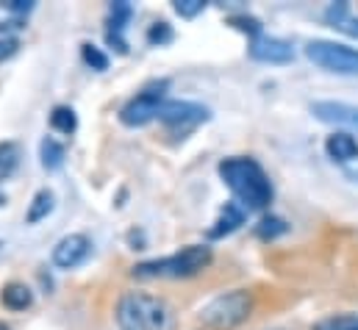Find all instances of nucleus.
<instances>
[{"mask_svg": "<svg viewBox=\"0 0 358 330\" xmlns=\"http://www.w3.org/2000/svg\"><path fill=\"white\" fill-rule=\"evenodd\" d=\"M220 178L225 180V186L234 192L236 203L245 211H262L272 203V183L256 159L248 156L225 159L220 164Z\"/></svg>", "mask_w": 358, "mask_h": 330, "instance_id": "obj_1", "label": "nucleus"}, {"mask_svg": "<svg viewBox=\"0 0 358 330\" xmlns=\"http://www.w3.org/2000/svg\"><path fill=\"white\" fill-rule=\"evenodd\" d=\"M120 330H173L176 314L167 300L148 292H125L117 303Z\"/></svg>", "mask_w": 358, "mask_h": 330, "instance_id": "obj_2", "label": "nucleus"}, {"mask_svg": "<svg viewBox=\"0 0 358 330\" xmlns=\"http://www.w3.org/2000/svg\"><path fill=\"white\" fill-rule=\"evenodd\" d=\"M211 264V248L208 245H186L183 250L167 255V258H156V261H145L134 266L136 278H194L200 275L206 266Z\"/></svg>", "mask_w": 358, "mask_h": 330, "instance_id": "obj_3", "label": "nucleus"}, {"mask_svg": "<svg viewBox=\"0 0 358 330\" xmlns=\"http://www.w3.org/2000/svg\"><path fill=\"white\" fill-rule=\"evenodd\" d=\"M250 311H253V294L245 289H234L206 303L200 311V322L208 330H234L250 317Z\"/></svg>", "mask_w": 358, "mask_h": 330, "instance_id": "obj_4", "label": "nucleus"}, {"mask_svg": "<svg viewBox=\"0 0 358 330\" xmlns=\"http://www.w3.org/2000/svg\"><path fill=\"white\" fill-rule=\"evenodd\" d=\"M308 62H314L320 70L334 76H358V48L331 42V39H311L306 45Z\"/></svg>", "mask_w": 358, "mask_h": 330, "instance_id": "obj_5", "label": "nucleus"}, {"mask_svg": "<svg viewBox=\"0 0 358 330\" xmlns=\"http://www.w3.org/2000/svg\"><path fill=\"white\" fill-rule=\"evenodd\" d=\"M170 81H156L145 86L139 94H134L122 108H120V122L128 128H142L153 120H159V111L164 106V94H167Z\"/></svg>", "mask_w": 358, "mask_h": 330, "instance_id": "obj_6", "label": "nucleus"}, {"mask_svg": "<svg viewBox=\"0 0 358 330\" xmlns=\"http://www.w3.org/2000/svg\"><path fill=\"white\" fill-rule=\"evenodd\" d=\"M208 120H211V111L200 103H192V100H164V106L159 111V122L180 139Z\"/></svg>", "mask_w": 358, "mask_h": 330, "instance_id": "obj_7", "label": "nucleus"}, {"mask_svg": "<svg viewBox=\"0 0 358 330\" xmlns=\"http://www.w3.org/2000/svg\"><path fill=\"white\" fill-rule=\"evenodd\" d=\"M92 255V239L87 234H67L53 248V264L59 269H76Z\"/></svg>", "mask_w": 358, "mask_h": 330, "instance_id": "obj_8", "label": "nucleus"}, {"mask_svg": "<svg viewBox=\"0 0 358 330\" xmlns=\"http://www.w3.org/2000/svg\"><path fill=\"white\" fill-rule=\"evenodd\" d=\"M311 114H314L320 122H328V125H342V128L358 131V106H350V103L317 100V103L311 106Z\"/></svg>", "mask_w": 358, "mask_h": 330, "instance_id": "obj_9", "label": "nucleus"}, {"mask_svg": "<svg viewBox=\"0 0 358 330\" xmlns=\"http://www.w3.org/2000/svg\"><path fill=\"white\" fill-rule=\"evenodd\" d=\"M250 59L256 62H264V64H289L294 59V50L286 39H278V36H259L250 42Z\"/></svg>", "mask_w": 358, "mask_h": 330, "instance_id": "obj_10", "label": "nucleus"}, {"mask_svg": "<svg viewBox=\"0 0 358 330\" xmlns=\"http://www.w3.org/2000/svg\"><path fill=\"white\" fill-rule=\"evenodd\" d=\"M245 220H248V211L236 200L234 203H225L222 211H220V217H217V222L208 228V239H225V236H231L234 231H239L245 225Z\"/></svg>", "mask_w": 358, "mask_h": 330, "instance_id": "obj_11", "label": "nucleus"}, {"mask_svg": "<svg viewBox=\"0 0 358 330\" xmlns=\"http://www.w3.org/2000/svg\"><path fill=\"white\" fill-rule=\"evenodd\" d=\"M325 153L339 164H350L358 159V139L350 131H336L325 139Z\"/></svg>", "mask_w": 358, "mask_h": 330, "instance_id": "obj_12", "label": "nucleus"}, {"mask_svg": "<svg viewBox=\"0 0 358 330\" xmlns=\"http://www.w3.org/2000/svg\"><path fill=\"white\" fill-rule=\"evenodd\" d=\"M325 22L334 25L336 31H342V34H348V36L358 39V17L350 14V6H348V3H334V6H328V11H325Z\"/></svg>", "mask_w": 358, "mask_h": 330, "instance_id": "obj_13", "label": "nucleus"}, {"mask_svg": "<svg viewBox=\"0 0 358 330\" xmlns=\"http://www.w3.org/2000/svg\"><path fill=\"white\" fill-rule=\"evenodd\" d=\"M53 208H56V194H53L50 189H39V192L31 197V203H28L25 222H28V225H36V222L48 220V217L53 214Z\"/></svg>", "mask_w": 358, "mask_h": 330, "instance_id": "obj_14", "label": "nucleus"}, {"mask_svg": "<svg viewBox=\"0 0 358 330\" xmlns=\"http://www.w3.org/2000/svg\"><path fill=\"white\" fill-rule=\"evenodd\" d=\"M0 300H3V306L8 308V311H25V308H31V303H34V292L25 286V283H6L3 286V294H0Z\"/></svg>", "mask_w": 358, "mask_h": 330, "instance_id": "obj_15", "label": "nucleus"}, {"mask_svg": "<svg viewBox=\"0 0 358 330\" xmlns=\"http://www.w3.org/2000/svg\"><path fill=\"white\" fill-rule=\"evenodd\" d=\"M39 159H42V166H45L48 172L62 169V166H64V159H67L64 145H62V142H56L53 136H45V139H42V145H39Z\"/></svg>", "mask_w": 358, "mask_h": 330, "instance_id": "obj_16", "label": "nucleus"}, {"mask_svg": "<svg viewBox=\"0 0 358 330\" xmlns=\"http://www.w3.org/2000/svg\"><path fill=\"white\" fill-rule=\"evenodd\" d=\"M50 128L59 131V134H64V136H73L76 128H78L76 111H73L70 106H56V108L50 111Z\"/></svg>", "mask_w": 358, "mask_h": 330, "instance_id": "obj_17", "label": "nucleus"}, {"mask_svg": "<svg viewBox=\"0 0 358 330\" xmlns=\"http://www.w3.org/2000/svg\"><path fill=\"white\" fill-rule=\"evenodd\" d=\"M20 166V145L17 142H0V183L14 175Z\"/></svg>", "mask_w": 358, "mask_h": 330, "instance_id": "obj_18", "label": "nucleus"}, {"mask_svg": "<svg viewBox=\"0 0 358 330\" xmlns=\"http://www.w3.org/2000/svg\"><path fill=\"white\" fill-rule=\"evenodd\" d=\"M289 231V225L280 220V217H264L259 225H256V236L259 239H264V242H272V239H278V236H283Z\"/></svg>", "mask_w": 358, "mask_h": 330, "instance_id": "obj_19", "label": "nucleus"}, {"mask_svg": "<svg viewBox=\"0 0 358 330\" xmlns=\"http://www.w3.org/2000/svg\"><path fill=\"white\" fill-rule=\"evenodd\" d=\"M311 330H358V314H334L320 320Z\"/></svg>", "mask_w": 358, "mask_h": 330, "instance_id": "obj_20", "label": "nucleus"}, {"mask_svg": "<svg viewBox=\"0 0 358 330\" xmlns=\"http://www.w3.org/2000/svg\"><path fill=\"white\" fill-rule=\"evenodd\" d=\"M81 56H84V62L90 64L92 70H97V73H103V70H108V56L100 50V48H94V45H81Z\"/></svg>", "mask_w": 358, "mask_h": 330, "instance_id": "obj_21", "label": "nucleus"}, {"mask_svg": "<svg viewBox=\"0 0 358 330\" xmlns=\"http://www.w3.org/2000/svg\"><path fill=\"white\" fill-rule=\"evenodd\" d=\"M148 42L150 45H167L173 42V28L167 22H156L150 31H148Z\"/></svg>", "mask_w": 358, "mask_h": 330, "instance_id": "obj_22", "label": "nucleus"}, {"mask_svg": "<svg viewBox=\"0 0 358 330\" xmlns=\"http://www.w3.org/2000/svg\"><path fill=\"white\" fill-rule=\"evenodd\" d=\"M176 14H180L183 20H192V17H197L203 8H206V3L203 0H176Z\"/></svg>", "mask_w": 358, "mask_h": 330, "instance_id": "obj_23", "label": "nucleus"}, {"mask_svg": "<svg viewBox=\"0 0 358 330\" xmlns=\"http://www.w3.org/2000/svg\"><path fill=\"white\" fill-rule=\"evenodd\" d=\"M231 25L239 28V31H245V34H250L253 39L262 36V25H259V20H253V17H231Z\"/></svg>", "mask_w": 358, "mask_h": 330, "instance_id": "obj_24", "label": "nucleus"}, {"mask_svg": "<svg viewBox=\"0 0 358 330\" xmlns=\"http://www.w3.org/2000/svg\"><path fill=\"white\" fill-rule=\"evenodd\" d=\"M17 48H20V45H17V39L0 36V64H3V62H8V59L17 53Z\"/></svg>", "mask_w": 358, "mask_h": 330, "instance_id": "obj_25", "label": "nucleus"}, {"mask_svg": "<svg viewBox=\"0 0 358 330\" xmlns=\"http://www.w3.org/2000/svg\"><path fill=\"white\" fill-rule=\"evenodd\" d=\"M8 8H11V11H25V14H28V11L34 8V3H22V0H11V3H8Z\"/></svg>", "mask_w": 358, "mask_h": 330, "instance_id": "obj_26", "label": "nucleus"}, {"mask_svg": "<svg viewBox=\"0 0 358 330\" xmlns=\"http://www.w3.org/2000/svg\"><path fill=\"white\" fill-rule=\"evenodd\" d=\"M0 330H8V328H6V325H3V322H0Z\"/></svg>", "mask_w": 358, "mask_h": 330, "instance_id": "obj_27", "label": "nucleus"}]
</instances>
